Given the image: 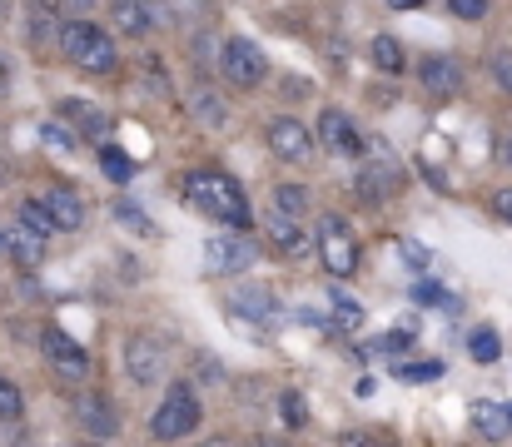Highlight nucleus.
Wrapping results in <instances>:
<instances>
[{
  "label": "nucleus",
  "mask_w": 512,
  "mask_h": 447,
  "mask_svg": "<svg viewBox=\"0 0 512 447\" xmlns=\"http://www.w3.org/2000/svg\"><path fill=\"white\" fill-rule=\"evenodd\" d=\"M438 373H443V363H403V368H398V378H413V383L438 378Z\"/></svg>",
  "instance_id": "nucleus-32"
},
{
  "label": "nucleus",
  "mask_w": 512,
  "mask_h": 447,
  "mask_svg": "<svg viewBox=\"0 0 512 447\" xmlns=\"http://www.w3.org/2000/svg\"><path fill=\"white\" fill-rule=\"evenodd\" d=\"M398 184H403V169H398V159L378 145V149H373V159L363 164V174H358V194L378 204V199H393V194H398Z\"/></svg>",
  "instance_id": "nucleus-9"
},
{
  "label": "nucleus",
  "mask_w": 512,
  "mask_h": 447,
  "mask_svg": "<svg viewBox=\"0 0 512 447\" xmlns=\"http://www.w3.org/2000/svg\"><path fill=\"white\" fill-rule=\"evenodd\" d=\"M179 199H184L189 209H199V214L229 224V229H244V224H249V199H244V189H239L229 174L194 169V174L179 179Z\"/></svg>",
  "instance_id": "nucleus-1"
},
{
  "label": "nucleus",
  "mask_w": 512,
  "mask_h": 447,
  "mask_svg": "<svg viewBox=\"0 0 512 447\" xmlns=\"http://www.w3.org/2000/svg\"><path fill=\"white\" fill-rule=\"evenodd\" d=\"M418 298H423V303H433V308H453V298L443 294V289H433V284H423V289H418Z\"/></svg>",
  "instance_id": "nucleus-36"
},
{
  "label": "nucleus",
  "mask_w": 512,
  "mask_h": 447,
  "mask_svg": "<svg viewBox=\"0 0 512 447\" xmlns=\"http://www.w3.org/2000/svg\"><path fill=\"white\" fill-rule=\"evenodd\" d=\"M20 224H25L30 234H40V239H50V234H55V219H50L45 199H25V204H20Z\"/></svg>",
  "instance_id": "nucleus-23"
},
{
  "label": "nucleus",
  "mask_w": 512,
  "mask_h": 447,
  "mask_svg": "<svg viewBox=\"0 0 512 447\" xmlns=\"http://www.w3.org/2000/svg\"><path fill=\"white\" fill-rule=\"evenodd\" d=\"M314 135H309V125H299V120H274L269 125V149L284 159V164H304L309 154H314Z\"/></svg>",
  "instance_id": "nucleus-10"
},
{
  "label": "nucleus",
  "mask_w": 512,
  "mask_h": 447,
  "mask_svg": "<svg viewBox=\"0 0 512 447\" xmlns=\"http://www.w3.org/2000/svg\"><path fill=\"white\" fill-rule=\"evenodd\" d=\"M40 348H45V358H50V368H55L60 378L80 383V378L90 373V353H85V348H80V343H75L65 328H55V323H50V328L40 333Z\"/></svg>",
  "instance_id": "nucleus-6"
},
{
  "label": "nucleus",
  "mask_w": 512,
  "mask_h": 447,
  "mask_svg": "<svg viewBox=\"0 0 512 447\" xmlns=\"http://www.w3.org/2000/svg\"><path fill=\"white\" fill-rule=\"evenodd\" d=\"M194 428H199V398H194V388H189V383H170L165 403H160L155 418H150V433H155L160 443H179V438H189Z\"/></svg>",
  "instance_id": "nucleus-3"
},
{
  "label": "nucleus",
  "mask_w": 512,
  "mask_h": 447,
  "mask_svg": "<svg viewBox=\"0 0 512 447\" xmlns=\"http://www.w3.org/2000/svg\"><path fill=\"white\" fill-rule=\"evenodd\" d=\"M125 368H130V378L135 383H160L165 373H170V348L160 343V338H145V333H135L130 343H125Z\"/></svg>",
  "instance_id": "nucleus-7"
},
{
  "label": "nucleus",
  "mask_w": 512,
  "mask_h": 447,
  "mask_svg": "<svg viewBox=\"0 0 512 447\" xmlns=\"http://www.w3.org/2000/svg\"><path fill=\"white\" fill-rule=\"evenodd\" d=\"M219 75L229 85H239V90H254L269 75V60H264V50L254 40H224L219 45Z\"/></svg>",
  "instance_id": "nucleus-4"
},
{
  "label": "nucleus",
  "mask_w": 512,
  "mask_h": 447,
  "mask_svg": "<svg viewBox=\"0 0 512 447\" xmlns=\"http://www.w3.org/2000/svg\"><path fill=\"white\" fill-rule=\"evenodd\" d=\"M45 209H50V219H55V229H65V234H75V229H85V204H80V194H75V189H65V184H55V189L45 194Z\"/></svg>",
  "instance_id": "nucleus-16"
},
{
  "label": "nucleus",
  "mask_w": 512,
  "mask_h": 447,
  "mask_svg": "<svg viewBox=\"0 0 512 447\" xmlns=\"http://www.w3.org/2000/svg\"><path fill=\"white\" fill-rule=\"evenodd\" d=\"M229 313H239V318H249V323H279V298L269 294V289H234L229 294Z\"/></svg>",
  "instance_id": "nucleus-14"
},
{
  "label": "nucleus",
  "mask_w": 512,
  "mask_h": 447,
  "mask_svg": "<svg viewBox=\"0 0 512 447\" xmlns=\"http://www.w3.org/2000/svg\"><path fill=\"white\" fill-rule=\"evenodd\" d=\"M5 259L20 264V269H35V264L45 259V239L30 234L25 224H15V229H5Z\"/></svg>",
  "instance_id": "nucleus-18"
},
{
  "label": "nucleus",
  "mask_w": 512,
  "mask_h": 447,
  "mask_svg": "<svg viewBox=\"0 0 512 447\" xmlns=\"http://www.w3.org/2000/svg\"><path fill=\"white\" fill-rule=\"evenodd\" d=\"M319 145L329 154H339V159H358L363 154V140H358V130H353V120L343 110H324L319 115Z\"/></svg>",
  "instance_id": "nucleus-11"
},
{
  "label": "nucleus",
  "mask_w": 512,
  "mask_h": 447,
  "mask_svg": "<svg viewBox=\"0 0 512 447\" xmlns=\"http://www.w3.org/2000/svg\"><path fill=\"white\" fill-rule=\"evenodd\" d=\"M40 135H45V145L60 149V154H70V149L80 145V135H75V130H65V125H45Z\"/></svg>",
  "instance_id": "nucleus-30"
},
{
  "label": "nucleus",
  "mask_w": 512,
  "mask_h": 447,
  "mask_svg": "<svg viewBox=\"0 0 512 447\" xmlns=\"http://www.w3.org/2000/svg\"><path fill=\"white\" fill-rule=\"evenodd\" d=\"M264 234H269V244H274L279 254H309V229H304L299 214H289V209H269Z\"/></svg>",
  "instance_id": "nucleus-13"
},
{
  "label": "nucleus",
  "mask_w": 512,
  "mask_h": 447,
  "mask_svg": "<svg viewBox=\"0 0 512 447\" xmlns=\"http://www.w3.org/2000/svg\"><path fill=\"white\" fill-rule=\"evenodd\" d=\"M468 348H473V358H478V363H498V353H503V348H498V333H493V328H478Z\"/></svg>",
  "instance_id": "nucleus-27"
},
{
  "label": "nucleus",
  "mask_w": 512,
  "mask_h": 447,
  "mask_svg": "<svg viewBox=\"0 0 512 447\" xmlns=\"http://www.w3.org/2000/svg\"><path fill=\"white\" fill-rule=\"evenodd\" d=\"M115 219L130 229V234H155V224H150V214L140 209V204H130V199H120L115 204Z\"/></svg>",
  "instance_id": "nucleus-26"
},
{
  "label": "nucleus",
  "mask_w": 512,
  "mask_h": 447,
  "mask_svg": "<svg viewBox=\"0 0 512 447\" xmlns=\"http://www.w3.org/2000/svg\"><path fill=\"white\" fill-rule=\"evenodd\" d=\"M274 209H289V214H304V209H309V194H304L299 184H279V194H274Z\"/></svg>",
  "instance_id": "nucleus-29"
},
{
  "label": "nucleus",
  "mask_w": 512,
  "mask_h": 447,
  "mask_svg": "<svg viewBox=\"0 0 512 447\" xmlns=\"http://www.w3.org/2000/svg\"><path fill=\"white\" fill-rule=\"evenodd\" d=\"M388 5H393V10H418L423 0H388Z\"/></svg>",
  "instance_id": "nucleus-39"
},
{
  "label": "nucleus",
  "mask_w": 512,
  "mask_h": 447,
  "mask_svg": "<svg viewBox=\"0 0 512 447\" xmlns=\"http://www.w3.org/2000/svg\"><path fill=\"white\" fill-rule=\"evenodd\" d=\"M468 423H473L488 443H503L512 433V408H498V403H483V398H478V403H468Z\"/></svg>",
  "instance_id": "nucleus-17"
},
{
  "label": "nucleus",
  "mask_w": 512,
  "mask_h": 447,
  "mask_svg": "<svg viewBox=\"0 0 512 447\" xmlns=\"http://www.w3.org/2000/svg\"><path fill=\"white\" fill-rule=\"evenodd\" d=\"M254 259H259V249H254L239 229H234V234H219V239L204 244V264H209V274H244Z\"/></svg>",
  "instance_id": "nucleus-8"
},
{
  "label": "nucleus",
  "mask_w": 512,
  "mask_h": 447,
  "mask_svg": "<svg viewBox=\"0 0 512 447\" xmlns=\"http://www.w3.org/2000/svg\"><path fill=\"white\" fill-rule=\"evenodd\" d=\"M373 65H378L383 75H403V70H408V55H403V45H398L393 35H378V40H373Z\"/></svg>",
  "instance_id": "nucleus-22"
},
{
  "label": "nucleus",
  "mask_w": 512,
  "mask_h": 447,
  "mask_svg": "<svg viewBox=\"0 0 512 447\" xmlns=\"http://www.w3.org/2000/svg\"><path fill=\"white\" fill-rule=\"evenodd\" d=\"M498 214L512 224V189H503V194H498Z\"/></svg>",
  "instance_id": "nucleus-37"
},
{
  "label": "nucleus",
  "mask_w": 512,
  "mask_h": 447,
  "mask_svg": "<svg viewBox=\"0 0 512 447\" xmlns=\"http://www.w3.org/2000/svg\"><path fill=\"white\" fill-rule=\"evenodd\" d=\"M110 15H115V25H120L125 35H145V30L155 25L145 0H115V10H110Z\"/></svg>",
  "instance_id": "nucleus-20"
},
{
  "label": "nucleus",
  "mask_w": 512,
  "mask_h": 447,
  "mask_svg": "<svg viewBox=\"0 0 512 447\" xmlns=\"http://www.w3.org/2000/svg\"><path fill=\"white\" fill-rule=\"evenodd\" d=\"M60 50L70 55V65H80L85 75H110L115 70V40L90 25V20H65L60 25Z\"/></svg>",
  "instance_id": "nucleus-2"
},
{
  "label": "nucleus",
  "mask_w": 512,
  "mask_h": 447,
  "mask_svg": "<svg viewBox=\"0 0 512 447\" xmlns=\"http://www.w3.org/2000/svg\"><path fill=\"white\" fill-rule=\"evenodd\" d=\"M503 154H508V159H512V140H508V149H503Z\"/></svg>",
  "instance_id": "nucleus-42"
},
{
  "label": "nucleus",
  "mask_w": 512,
  "mask_h": 447,
  "mask_svg": "<svg viewBox=\"0 0 512 447\" xmlns=\"http://www.w3.org/2000/svg\"><path fill=\"white\" fill-rule=\"evenodd\" d=\"M60 5H65V10H90L95 0H60Z\"/></svg>",
  "instance_id": "nucleus-40"
},
{
  "label": "nucleus",
  "mask_w": 512,
  "mask_h": 447,
  "mask_svg": "<svg viewBox=\"0 0 512 447\" xmlns=\"http://www.w3.org/2000/svg\"><path fill=\"white\" fill-rule=\"evenodd\" d=\"M493 80L512 95V50H498V55H493Z\"/></svg>",
  "instance_id": "nucleus-31"
},
{
  "label": "nucleus",
  "mask_w": 512,
  "mask_h": 447,
  "mask_svg": "<svg viewBox=\"0 0 512 447\" xmlns=\"http://www.w3.org/2000/svg\"><path fill=\"white\" fill-rule=\"evenodd\" d=\"M329 308H334V323L339 328H358L363 323V303L353 294H343V289H329Z\"/></svg>",
  "instance_id": "nucleus-24"
},
{
  "label": "nucleus",
  "mask_w": 512,
  "mask_h": 447,
  "mask_svg": "<svg viewBox=\"0 0 512 447\" xmlns=\"http://www.w3.org/2000/svg\"><path fill=\"white\" fill-rule=\"evenodd\" d=\"M75 418L85 423L90 438H115L120 433V413H115V403L105 393H80L75 398Z\"/></svg>",
  "instance_id": "nucleus-12"
},
{
  "label": "nucleus",
  "mask_w": 512,
  "mask_h": 447,
  "mask_svg": "<svg viewBox=\"0 0 512 447\" xmlns=\"http://www.w3.org/2000/svg\"><path fill=\"white\" fill-rule=\"evenodd\" d=\"M408 343H413L408 333H388V338H378V343H373V353H378V358H388V353H403Z\"/></svg>",
  "instance_id": "nucleus-34"
},
{
  "label": "nucleus",
  "mask_w": 512,
  "mask_h": 447,
  "mask_svg": "<svg viewBox=\"0 0 512 447\" xmlns=\"http://www.w3.org/2000/svg\"><path fill=\"white\" fill-rule=\"evenodd\" d=\"M453 15H463V20H478V15H488V0H453Z\"/></svg>",
  "instance_id": "nucleus-35"
},
{
  "label": "nucleus",
  "mask_w": 512,
  "mask_h": 447,
  "mask_svg": "<svg viewBox=\"0 0 512 447\" xmlns=\"http://www.w3.org/2000/svg\"><path fill=\"white\" fill-rule=\"evenodd\" d=\"M319 259H324V269H329L334 279L358 269V239L348 234V224H343L339 214H324V219H319Z\"/></svg>",
  "instance_id": "nucleus-5"
},
{
  "label": "nucleus",
  "mask_w": 512,
  "mask_h": 447,
  "mask_svg": "<svg viewBox=\"0 0 512 447\" xmlns=\"http://www.w3.org/2000/svg\"><path fill=\"white\" fill-rule=\"evenodd\" d=\"M189 110H194V120L209 125V130H219V125L229 120V110H224V100H219L214 90H194V95H189Z\"/></svg>",
  "instance_id": "nucleus-21"
},
{
  "label": "nucleus",
  "mask_w": 512,
  "mask_h": 447,
  "mask_svg": "<svg viewBox=\"0 0 512 447\" xmlns=\"http://www.w3.org/2000/svg\"><path fill=\"white\" fill-rule=\"evenodd\" d=\"M20 413H25V403H20V388L0 378V423H20Z\"/></svg>",
  "instance_id": "nucleus-28"
},
{
  "label": "nucleus",
  "mask_w": 512,
  "mask_h": 447,
  "mask_svg": "<svg viewBox=\"0 0 512 447\" xmlns=\"http://www.w3.org/2000/svg\"><path fill=\"white\" fill-rule=\"evenodd\" d=\"M100 169L115 179V184H130V174H135V164H130V154H120L115 145L100 149Z\"/></svg>",
  "instance_id": "nucleus-25"
},
{
  "label": "nucleus",
  "mask_w": 512,
  "mask_h": 447,
  "mask_svg": "<svg viewBox=\"0 0 512 447\" xmlns=\"http://www.w3.org/2000/svg\"><path fill=\"white\" fill-rule=\"evenodd\" d=\"M0 259H5V229H0Z\"/></svg>",
  "instance_id": "nucleus-41"
},
{
  "label": "nucleus",
  "mask_w": 512,
  "mask_h": 447,
  "mask_svg": "<svg viewBox=\"0 0 512 447\" xmlns=\"http://www.w3.org/2000/svg\"><path fill=\"white\" fill-rule=\"evenodd\" d=\"M5 90H10V60L0 55V100H5Z\"/></svg>",
  "instance_id": "nucleus-38"
},
{
  "label": "nucleus",
  "mask_w": 512,
  "mask_h": 447,
  "mask_svg": "<svg viewBox=\"0 0 512 447\" xmlns=\"http://www.w3.org/2000/svg\"><path fill=\"white\" fill-rule=\"evenodd\" d=\"M279 408H284V423H289V428H304V403H299V393H284Z\"/></svg>",
  "instance_id": "nucleus-33"
},
{
  "label": "nucleus",
  "mask_w": 512,
  "mask_h": 447,
  "mask_svg": "<svg viewBox=\"0 0 512 447\" xmlns=\"http://www.w3.org/2000/svg\"><path fill=\"white\" fill-rule=\"evenodd\" d=\"M60 115L70 120V130H75V135H80V130H85V135H105V115H100L90 100H65V105H60Z\"/></svg>",
  "instance_id": "nucleus-19"
},
{
  "label": "nucleus",
  "mask_w": 512,
  "mask_h": 447,
  "mask_svg": "<svg viewBox=\"0 0 512 447\" xmlns=\"http://www.w3.org/2000/svg\"><path fill=\"white\" fill-rule=\"evenodd\" d=\"M418 80H423V90H433V95H453V90L463 85V70H458V60H448V55H428V60H418Z\"/></svg>",
  "instance_id": "nucleus-15"
}]
</instances>
